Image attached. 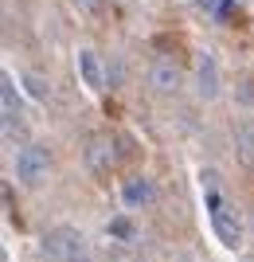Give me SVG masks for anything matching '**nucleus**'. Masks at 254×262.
I'll use <instances>...</instances> for the list:
<instances>
[{"label": "nucleus", "instance_id": "f257e3e1", "mask_svg": "<svg viewBox=\"0 0 254 262\" xmlns=\"http://www.w3.org/2000/svg\"><path fill=\"white\" fill-rule=\"evenodd\" d=\"M203 204H207V215H211V231L219 235V243L227 247V251H239L243 247V219H239V211L223 200V192H203Z\"/></svg>", "mask_w": 254, "mask_h": 262}, {"label": "nucleus", "instance_id": "f03ea898", "mask_svg": "<svg viewBox=\"0 0 254 262\" xmlns=\"http://www.w3.org/2000/svg\"><path fill=\"white\" fill-rule=\"evenodd\" d=\"M12 168H16V176H20L24 188H39L47 180L51 157H47V149H39V145H20V153H16Z\"/></svg>", "mask_w": 254, "mask_h": 262}, {"label": "nucleus", "instance_id": "7ed1b4c3", "mask_svg": "<svg viewBox=\"0 0 254 262\" xmlns=\"http://www.w3.org/2000/svg\"><path fill=\"white\" fill-rule=\"evenodd\" d=\"M39 251H43L47 258L71 262V258H82V254H86V243H82V235H78L75 227H51L43 239H39Z\"/></svg>", "mask_w": 254, "mask_h": 262}, {"label": "nucleus", "instance_id": "20e7f679", "mask_svg": "<svg viewBox=\"0 0 254 262\" xmlns=\"http://www.w3.org/2000/svg\"><path fill=\"white\" fill-rule=\"evenodd\" d=\"M82 164H86L94 176H106L118 164V141H110V137H90L86 149H82Z\"/></svg>", "mask_w": 254, "mask_h": 262}, {"label": "nucleus", "instance_id": "39448f33", "mask_svg": "<svg viewBox=\"0 0 254 262\" xmlns=\"http://www.w3.org/2000/svg\"><path fill=\"white\" fill-rule=\"evenodd\" d=\"M180 63L176 59H168V55H156L153 67H149V82H153L156 90H176L180 86Z\"/></svg>", "mask_w": 254, "mask_h": 262}, {"label": "nucleus", "instance_id": "423d86ee", "mask_svg": "<svg viewBox=\"0 0 254 262\" xmlns=\"http://www.w3.org/2000/svg\"><path fill=\"white\" fill-rule=\"evenodd\" d=\"M78 78L86 90H102L106 86V71H102V59L90 47H78Z\"/></svg>", "mask_w": 254, "mask_h": 262}, {"label": "nucleus", "instance_id": "0eeeda50", "mask_svg": "<svg viewBox=\"0 0 254 262\" xmlns=\"http://www.w3.org/2000/svg\"><path fill=\"white\" fill-rule=\"evenodd\" d=\"M118 196H122L125 208H149V204L156 200V188L149 184L145 176H129V180L122 184V192H118Z\"/></svg>", "mask_w": 254, "mask_h": 262}, {"label": "nucleus", "instance_id": "6e6552de", "mask_svg": "<svg viewBox=\"0 0 254 262\" xmlns=\"http://www.w3.org/2000/svg\"><path fill=\"white\" fill-rule=\"evenodd\" d=\"M196 86L203 98H215L219 94V67L211 55H196Z\"/></svg>", "mask_w": 254, "mask_h": 262}, {"label": "nucleus", "instance_id": "1a4fd4ad", "mask_svg": "<svg viewBox=\"0 0 254 262\" xmlns=\"http://www.w3.org/2000/svg\"><path fill=\"white\" fill-rule=\"evenodd\" d=\"M106 235L118 243H137V223H133L129 215H113L110 223H106Z\"/></svg>", "mask_w": 254, "mask_h": 262}, {"label": "nucleus", "instance_id": "9d476101", "mask_svg": "<svg viewBox=\"0 0 254 262\" xmlns=\"http://www.w3.org/2000/svg\"><path fill=\"white\" fill-rule=\"evenodd\" d=\"M0 94H4V114H20L24 98L16 94V82H12V75H4V82H0Z\"/></svg>", "mask_w": 254, "mask_h": 262}, {"label": "nucleus", "instance_id": "9b49d317", "mask_svg": "<svg viewBox=\"0 0 254 262\" xmlns=\"http://www.w3.org/2000/svg\"><path fill=\"white\" fill-rule=\"evenodd\" d=\"M215 20H219V24H235V20H239V0H223L219 12H215Z\"/></svg>", "mask_w": 254, "mask_h": 262}, {"label": "nucleus", "instance_id": "f8f14e48", "mask_svg": "<svg viewBox=\"0 0 254 262\" xmlns=\"http://www.w3.org/2000/svg\"><path fill=\"white\" fill-rule=\"evenodd\" d=\"M20 78H24V86H28V94H32V98H39V102L47 98V86L39 82V75H20Z\"/></svg>", "mask_w": 254, "mask_h": 262}, {"label": "nucleus", "instance_id": "ddd939ff", "mask_svg": "<svg viewBox=\"0 0 254 262\" xmlns=\"http://www.w3.org/2000/svg\"><path fill=\"white\" fill-rule=\"evenodd\" d=\"M239 153L246 164H254V133H239Z\"/></svg>", "mask_w": 254, "mask_h": 262}, {"label": "nucleus", "instance_id": "4468645a", "mask_svg": "<svg viewBox=\"0 0 254 262\" xmlns=\"http://www.w3.org/2000/svg\"><path fill=\"white\" fill-rule=\"evenodd\" d=\"M219 4H223V0H199V8L207 12V16H215V12H219Z\"/></svg>", "mask_w": 254, "mask_h": 262}, {"label": "nucleus", "instance_id": "2eb2a0df", "mask_svg": "<svg viewBox=\"0 0 254 262\" xmlns=\"http://www.w3.org/2000/svg\"><path fill=\"white\" fill-rule=\"evenodd\" d=\"M75 4H78L82 12H94V8H98V0H75Z\"/></svg>", "mask_w": 254, "mask_h": 262}]
</instances>
